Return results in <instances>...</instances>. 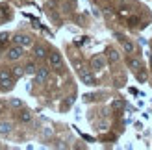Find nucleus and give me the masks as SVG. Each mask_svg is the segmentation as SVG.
I'll return each instance as SVG.
<instances>
[{"mask_svg": "<svg viewBox=\"0 0 152 150\" xmlns=\"http://www.w3.org/2000/svg\"><path fill=\"white\" fill-rule=\"evenodd\" d=\"M22 54H24V47H20V44H15V47H11L10 50H7V58H10L11 61H17V59H20Z\"/></svg>", "mask_w": 152, "mask_h": 150, "instance_id": "1", "label": "nucleus"}, {"mask_svg": "<svg viewBox=\"0 0 152 150\" xmlns=\"http://www.w3.org/2000/svg\"><path fill=\"white\" fill-rule=\"evenodd\" d=\"M0 84L4 87H10L13 84V76H11L10 71H0Z\"/></svg>", "mask_w": 152, "mask_h": 150, "instance_id": "2", "label": "nucleus"}, {"mask_svg": "<svg viewBox=\"0 0 152 150\" xmlns=\"http://www.w3.org/2000/svg\"><path fill=\"white\" fill-rule=\"evenodd\" d=\"M48 63H50V67H54V69H59V67L63 65V59H61V56L59 54H48Z\"/></svg>", "mask_w": 152, "mask_h": 150, "instance_id": "3", "label": "nucleus"}, {"mask_svg": "<svg viewBox=\"0 0 152 150\" xmlns=\"http://www.w3.org/2000/svg\"><path fill=\"white\" fill-rule=\"evenodd\" d=\"M13 43L15 44H20V47H30V44H32V39H30L28 35H15L13 37Z\"/></svg>", "mask_w": 152, "mask_h": 150, "instance_id": "4", "label": "nucleus"}, {"mask_svg": "<svg viewBox=\"0 0 152 150\" xmlns=\"http://www.w3.org/2000/svg\"><path fill=\"white\" fill-rule=\"evenodd\" d=\"M91 67H93L95 71H100V69H104V67H106V59L102 56H95L93 59H91Z\"/></svg>", "mask_w": 152, "mask_h": 150, "instance_id": "5", "label": "nucleus"}, {"mask_svg": "<svg viewBox=\"0 0 152 150\" xmlns=\"http://www.w3.org/2000/svg\"><path fill=\"white\" fill-rule=\"evenodd\" d=\"M48 80V69H37L35 72V82L37 84H43V82Z\"/></svg>", "mask_w": 152, "mask_h": 150, "instance_id": "6", "label": "nucleus"}, {"mask_svg": "<svg viewBox=\"0 0 152 150\" xmlns=\"http://www.w3.org/2000/svg\"><path fill=\"white\" fill-rule=\"evenodd\" d=\"M80 78L83 80V84H87V85H93V84H95V78L91 76V74H89L86 69H82V71H80Z\"/></svg>", "mask_w": 152, "mask_h": 150, "instance_id": "7", "label": "nucleus"}, {"mask_svg": "<svg viewBox=\"0 0 152 150\" xmlns=\"http://www.w3.org/2000/svg\"><path fill=\"white\" fill-rule=\"evenodd\" d=\"M34 54H35L37 59H43V58H47V48H45V47H35Z\"/></svg>", "mask_w": 152, "mask_h": 150, "instance_id": "8", "label": "nucleus"}, {"mask_svg": "<svg viewBox=\"0 0 152 150\" xmlns=\"http://www.w3.org/2000/svg\"><path fill=\"white\" fill-rule=\"evenodd\" d=\"M123 48L128 52V54H134V52H135V44H134L132 41H126V39H123Z\"/></svg>", "mask_w": 152, "mask_h": 150, "instance_id": "9", "label": "nucleus"}, {"mask_svg": "<svg viewBox=\"0 0 152 150\" xmlns=\"http://www.w3.org/2000/svg\"><path fill=\"white\" fill-rule=\"evenodd\" d=\"M10 132H11V122H0V135H6Z\"/></svg>", "mask_w": 152, "mask_h": 150, "instance_id": "10", "label": "nucleus"}, {"mask_svg": "<svg viewBox=\"0 0 152 150\" xmlns=\"http://www.w3.org/2000/svg\"><path fill=\"white\" fill-rule=\"evenodd\" d=\"M19 121L20 122H30L32 121V113H30V111H22V113H19Z\"/></svg>", "mask_w": 152, "mask_h": 150, "instance_id": "11", "label": "nucleus"}, {"mask_svg": "<svg viewBox=\"0 0 152 150\" xmlns=\"http://www.w3.org/2000/svg\"><path fill=\"white\" fill-rule=\"evenodd\" d=\"M24 72H28V74H35V72H37V67H35L34 63H28V65L24 67Z\"/></svg>", "mask_w": 152, "mask_h": 150, "instance_id": "12", "label": "nucleus"}, {"mask_svg": "<svg viewBox=\"0 0 152 150\" xmlns=\"http://www.w3.org/2000/svg\"><path fill=\"white\" fill-rule=\"evenodd\" d=\"M108 58H110V61H119V52L117 50H110Z\"/></svg>", "mask_w": 152, "mask_h": 150, "instance_id": "13", "label": "nucleus"}, {"mask_svg": "<svg viewBox=\"0 0 152 150\" xmlns=\"http://www.w3.org/2000/svg\"><path fill=\"white\" fill-rule=\"evenodd\" d=\"M22 72H24V71H22L20 67H15V69H13V76L19 78V76H22Z\"/></svg>", "mask_w": 152, "mask_h": 150, "instance_id": "14", "label": "nucleus"}, {"mask_svg": "<svg viewBox=\"0 0 152 150\" xmlns=\"http://www.w3.org/2000/svg\"><path fill=\"white\" fill-rule=\"evenodd\" d=\"M130 67H132V69H139L141 63L137 61V59H130Z\"/></svg>", "mask_w": 152, "mask_h": 150, "instance_id": "15", "label": "nucleus"}, {"mask_svg": "<svg viewBox=\"0 0 152 150\" xmlns=\"http://www.w3.org/2000/svg\"><path fill=\"white\" fill-rule=\"evenodd\" d=\"M11 106H13V108H19L20 102H19V100H11Z\"/></svg>", "mask_w": 152, "mask_h": 150, "instance_id": "16", "label": "nucleus"}, {"mask_svg": "<svg viewBox=\"0 0 152 150\" xmlns=\"http://www.w3.org/2000/svg\"><path fill=\"white\" fill-rule=\"evenodd\" d=\"M0 113H2V106H0Z\"/></svg>", "mask_w": 152, "mask_h": 150, "instance_id": "17", "label": "nucleus"}]
</instances>
